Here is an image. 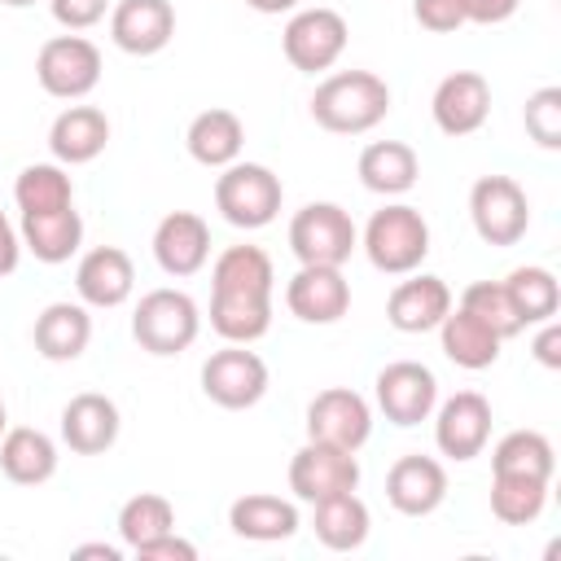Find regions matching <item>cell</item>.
I'll return each instance as SVG.
<instances>
[{"instance_id":"obj_1","label":"cell","mask_w":561,"mask_h":561,"mask_svg":"<svg viewBox=\"0 0 561 561\" xmlns=\"http://www.w3.org/2000/svg\"><path fill=\"white\" fill-rule=\"evenodd\" d=\"M390 114V88L373 70H337L311 92V118L333 136H364Z\"/></svg>"},{"instance_id":"obj_2","label":"cell","mask_w":561,"mask_h":561,"mask_svg":"<svg viewBox=\"0 0 561 561\" xmlns=\"http://www.w3.org/2000/svg\"><path fill=\"white\" fill-rule=\"evenodd\" d=\"M368 263L386 276H408L425 263L430 254V224L416 206L408 202H390L381 210H373V219L364 224V237H359Z\"/></svg>"},{"instance_id":"obj_3","label":"cell","mask_w":561,"mask_h":561,"mask_svg":"<svg viewBox=\"0 0 561 561\" xmlns=\"http://www.w3.org/2000/svg\"><path fill=\"white\" fill-rule=\"evenodd\" d=\"M280 202H285V184L263 162H241L237 158L215 175V210L232 228H245V232L267 228L280 215Z\"/></svg>"},{"instance_id":"obj_4","label":"cell","mask_w":561,"mask_h":561,"mask_svg":"<svg viewBox=\"0 0 561 561\" xmlns=\"http://www.w3.org/2000/svg\"><path fill=\"white\" fill-rule=\"evenodd\" d=\"M202 311L184 289H149L131 311V337L149 355H180L197 342Z\"/></svg>"},{"instance_id":"obj_5","label":"cell","mask_w":561,"mask_h":561,"mask_svg":"<svg viewBox=\"0 0 561 561\" xmlns=\"http://www.w3.org/2000/svg\"><path fill=\"white\" fill-rule=\"evenodd\" d=\"M289 250L298 263L342 267L359 250V232H355L351 210L337 202H307L289 219Z\"/></svg>"},{"instance_id":"obj_6","label":"cell","mask_w":561,"mask_h":561,"mask_svg":"<svg viewBox=\"0 0 561 561\" xmlns=\"http://www.w3.org/2000/svg\"><path fill=\"white\" fill-rule=\"evenodd\" d=\"M346 39H351V26L337 9H294V18L285 22L280 31V48H285V61L302 75H324L337 66V57L346 53Z\"/></svg>"},{"instance_id":"obj_7","label":"cell","mask_w":561,"mask_h":561,"mask_svg":"<svg viewBox=\"0 0 561 561\" xmlns=\"http://www.w3.org/2000/svg\"><path fill=\"white\" fill-rule=\"evenodd\" d=\"M101 48L88 35H53L35 53V79L57 101H83L101 83Z\"/></svg>"},{"instance_id":"obj_8","label":"cell","mask_w":561,"mask_h":561,"mask_svg":"<svg viewBox=\"0 0 561 561\" xmlns=\"http://www.w3.org/2000/svg\"><path fill=\"white\" fill-rule=\"evenodd\" d=\"M469 219L486 245H517L530 228L526 188L513 175H482L469 188Z\"/></svg>"},{"instance_id":"obj_9","label":"cell","mask_w":561,"mask_h":561,"mask_svg":"<svg viewBox=\"0 0 561 561\" xmlns=\"http://www.w3.org/2000/svg\"><path fill=\"white\" fill-rule=\"evenodd\" d=\"M272 386V373L263 364L259 351L241 346V342H228L224 351H215L206 364H202V394L228 412H241V408H254Z\"/></svg>"},{"instance_id":"obj_10","label":"cell","mask_w":561,"mask_h":561,"mask_svg":"<svg viewBox=\"0 0 561 561\" xmlns=\"http://www.w3.org/2000/svg\"><path fill=\"white\" fill-rule=\"evenodd\" d=\"M373 394H377V408L390 425H421L430 421V412L438 408V377L416 364V359H394L377 373L373 381Z\"/></svg>"},{"instance_id":"obj_11","label":"cell","mask_w":561,"mask_h":561,"mask_svg":"<svg viewBox=\"0 0 561 561\" xmlns=\"http://www.w3.org/2000/svg\"><path fill=\"white\" fill-rule=\"evenodd\" d=\"M355 486H359V460L346 447L307 438L289 460V491L302 504H316V500H329V495H342Z\"/></svg>"},{"instance_id":"obj_12","label":"cell","mask_w":561,"mask_h":561,"mask_svg":"<svg viewBox=\"0 0 561 561\" xmlns=\"http://www.w3.org/2000/svg\"><path fill=\"white\" fill-rule=\"evenodd\" d=\"M373 434V408L351 386H329L307 403V438L359 451Z\"/></svg>"},{"instance_id":"obj_13","label":"cell","mask_w":561,"mask_h":561,"mask_svg":"<svg viewBox=\"0 0 561 561\" xmlns=\"http://www.w3.org/2000/svg\"><path fill=\"white\" fill-rule=\"evenodd\" d=\"M434 447L447 460H473L486 451L491 438V403L478 390H456L451 399H443L434 412Z\"/></svg>"},{"instance_id":"obj_14","label":"cell","mask_w":561,"mask_h":561,"mask_svg":"<svg viewBox=\"0 0 561 561\" xmlns=\"http://www.w3.org/2000/svg\"><path fill=\"white\" fill-rule=\"evenodd\" d=\"M285 307L302 324H337L351 311V280L342 276V267L298 263V272L285 285Z\"/></svg>"},{"instance_id":"obj_15","label":"cell","mask_w":561,"mask_h":561,"mask_svg":"<svg viewBox=\"0 0 561 561\" xmlns=\"http://www.w3.org/2000/svg\"><path fill=\"white\" fill-rule=\"evenodd\" d=\"M430 114L434 127L443 136H473L486 114H491V83L478 70H451L438 79L434 96H430Z\"/></svg>"},{"instance_id":"obj_16","label":"cell","mask_w":561,"mask_h":561,"mask_svg":"<svg viewBox=\"0 0 561 561\" xmlns=\"http://www.w3.org/2000/svg\"><path fill=\"white\" fill-rule=\"evenodd\" d=\"M386 500L403 517H430L447 500V469L434 456H399L386 473Z\"/></svg>"},{"instance_id":"obj_17","label":"cell","mask_w":561,"mask_h":561,"mask_svg":"<svg viewBox=\"0 0 561 561\" xmlns=\"http://www.w3.org/2000/svg\"><path fill=\"white\" fill-rule=\"evenodd\" d=\"M153 259L167 276H193L210 259V224L197 210H171L153 228Z\"/></svg>"},{"instance_id":"obj_18","label":"cell","mask_w":561,"mask_h":561,"mask_svg":"<svg viewBox=\"0 0 561 561\" xmlns=\"http://www.w3.org/2000/svg\"><path fill=\"white\" fill-rule=\"evenodd\" d=\"M75 289H79L83 307H96V311L123 307L131 298V289H136L131 254L118 250V245H92L75 267Z\"/></svg>"},{"instance_id":"obj_19","label":"cell","mask_w":561,"mask_h":561,"mask_svg":"<svg viewBox=\"0 0 561 561\" xmlns=\"http://www.w3.org/2000/svg\"><path fill=\"white\" fill-rule=\"evenodd\" d=\"M175 35L171 0H118L110 9V39L131 57H153Z\"/></svg>"},{"instance_id":"obj_20","label":"cell","mask_w":561,"mask_h":561,"mask_svg":"<svg viewBox=\"0 0 561 561\" xmlns=\"http://www.w3.org/2000/svg\"><path fill=\"white\" fill-rule=\"evenodd\" d=\"M118 430H123V416H118V403L110 394L83 390V394H75L61 408V443L75 456H101V451H110L118 443Z\"/></svg>"},{"instance_id":"obj_21","label":"cell","mask_w":561,"mask_h":561,"mask_svg":"<svg viewBox=\"0 0 561 561\" xmlns=\"http://www.w3.org/2000/svg\"><path fill=\"white\" fill-rule=\"evenodd\" d=\"M447 311H451V289L443 276L430 272H408V280H399L386 298V320L399 333H430L443 324Z\"/></svg>"},{"instance_id":"obj_22","label":"cell","mask_w":561,"mask_h":561,"mask_svg":"<svg viewBox=\"0 0 561 561\" xmlns=\"http://www.w3.org/2000/svg\"><path fill=\"white\" fill-rule=\"evenodd\" d=\"M110 145V118L96 105H66L48 127V153L61 167H83Z\"/></svg>"},{"instance_id":"obj_23","label":"cell","mask_w":561,"mask_h":561,"mask_svg":"<svg viewBox=\"0 0 561 561\" xmlns=\"http://www.w3.org/2000/svg\"><path fill=\"white\" fill-rule=\"evenodd\" d=\"M35 351L48 359V364H70L88 351L92 342V316L83 302H48L39 316H35Z\"/></svg>"},{"instance_id":"obj_24","label":"cell","mask_w":561,"mask_h":561,"mask_svg":"<svg viewBox=\"0 0 561 561\" xmlns=\"http://www.w3.org/2000/svg\"><path fill=\"white\" fill-rule=\"evenodd\" d=\"M184 145H188V158H193V162H202V167H210V171H224V167L237 162L241 149H245V123H241L232 110L210 105V110H202V114L188 123Z\"/></svg>"},{"instance_id":"obj_25","label":"cell","mask_w":561,"mask_h":561,"mask_svg":"<svg viewBox=\"0 0 561 561\" xmlns=\"http://www.w3.org/2000/svg\"><path fill=\"white\" fill-rule=\"evenodd\" d=\"M228 526H232L237 539L280 543V539L298 535V508H294V500H280V495H267V491H250V495L232 500Z\"/></svg>"},{"instance_id":"obj_26","label":"cell","mask_w":561,"mask_h":561,"mask_svg":"<svg viewBox=\"0 0 561 561\" xmlns=\"http://www.w3.org/2000/svg\"><path fill=\"white\" fill-rule=\"evenodd\" d=\"M355 171H359V184L368 193H377V197H403L416 184V175H421V158L403 140H373V145H364Z\"/></svg>"},{"instance_id":"obj_27","label":"cell","mask_w":561,"mask_h":561,"mask_svg":"<svg viewBox=\"0 0 561 561\" xmlns=\"http://www.w3.org/2000/svg\"><path fill=\"white\" fill-rule=\"evenodd\" d=\"M438 346H443V355H447L456 368L482 373V368H491V364L500 359L504 337H500L491 324H482L478 316H469L465 307H451V311L443 316V324H438Z\"/></svg>"},{"instance_id":"obj_28","label":"cell","mask_w":561,"mask_h":561,"mask_svg":"<svg viewBox=\"0 0 561 561\" xmlns=\"http://www.w3.org/2000/svg\"><path fill=\"white\" fill-rule=\"evenodd\" d=\"M18 237H22V250H31L39 263H70L83 245V219L75 206L22 215Z\"/></svg>"},{"instance_id":"obj_29","label":"cell","mask_w":561,"mask_h":561,"mask_svg":"<svg viewBox=\"0 0 561 561\" xmlns=\"http://www.w3.org/2000/svg\"><path fill=\"white\" fill-rule=\"evenodd\" d=\"M0 469L18 486H39L57 473V443L35 425H13L0 438Z\"/></svg>"},{"instance_id":"obj_30","label":"cell","mask_w":561,"mask_h":561,"mask_svg":"<svg viewBox=\"0 0 561 561\" xmlns=\"http://www.w3.org/2000/svg\"><path fill=\"white\" fill-rule=\"evenodd\" d=\"M311 526H316V539L324 548L355 552V548H364V539L373 530V513L355 491H342V495H329V500L311 504Z\"/></svg>"},{"instance_id":"obj_31","label":"cell","mask_w":561,"mask_h":561,"mask_svg":"<svg viewBox=\"0 0 561 561\" xmlns=\"http://www.w3.org/2000/svg\"><path fill=\"white\" fill-rule=\"evenodd\" d=\"M276 289V267L263 245H228L210 267V294H267Z\"/></svg>"},{"instance_id":"obj_32","label":"cell","mask_w":561,"mask_h":561,"mask_svg":"<svg viewBox=\"0 0 561 561\" xmlns=\"http://www.w3.org/2000/svg\"><path fill=\"white\" fill-rule=\"evenodd\" d=\"M210 329L224 342H259L272 329V298L267 294H210Z\"/></svg>"},{"instance_id":"obj_33","label":"cell","mask_w":561,"mask_h":561,"mask_svg":"<svg viewBox=\"0 0 561 561\" xmlns=\"http://www.w3.org/2000/svg\"><path fill=\"white\" fill-rule=\"evenodd\" d=\"M491 473H517V478L552 482V473H557V451H552L548 434H539V430H508V434L491 447Z\"/></svg>"},{"instance_id":"obj_34","label":"cell","mask_w":561,"mask_h":561,"mask_svg":"<svg viewBox=\"0 0 561 561\" xmlns=\"http://www.w3.org/2000/svg\"><path fill=\"white\" fill-rule=\"evenodd\" d=\"M504 294H508L522 329L526 324H543V320H552L561 311V285H557V276L548 267H535V263L530 267H513L504 276Z\"/></svg>"},{"instance_id":"obj_35","label":"cell","mask_w":561,"mask_h":561,"mask_svg":"<svg viewBox=\"0 0 561 561\" xmlns=\"http://www.w3.org/2000/svg\"><path fill=\"white\" fill-rule=\"evenodd\" d=\"M13 202L22 215L61 210V206H75V184H70L61 162H31L13 180Z\"/></svg>"},{"instance_id":"obj_36","label":"cell","mask_w":561,"mask_h":561,"mask_svg":"<svg viewBox=\"0 0 561 561\" xmlns=\"http://www.w3.org/2000/svg\"><path fill=\"white\" fill-rule=\"evenodd\" d=\"M548 486L552 482H539V478L491 473V513L504 526H530L548 504Z\"/></svg>"},{"instance_id":"obj_37","label":"cell","mask_w":561,"mask_h":561,"mask_svg":"<svg viewBox=\"0 0 561 561\" xmlns=\"http://www.w3.org/2000/svg\"><path fill=\"white\" fill-rule=\"evenodd\" d=\"M167 530H175V504L158 491H140L118 508V539L127 552H136L140 543H149Z\"/></svg>"},{"instance_id":"obj_38","label":"cell","mask_w":561,"mask_h":561,"mask_svg":"<svg viewBox=\"0 0 561 561\" xmlns=\"http://www.w3.org/2000/svg\"><path fill=\"white\" fill-rule=\"evenodd\" d=\"M456 307H465L469 316H478L482 324H491L504 342L522 333V320H517V311H513V302H508V294H504V280H473V285L460 294Z\"/></svg>"},{"instance_id":"obj_39","label":"cell","mask_w":561,"mask_h":561,"mask_svg":"<svg viewBox=\"0 0 561 561\" xmlns=\"http://www.w3.org/2000/svg\"><path fill=\"white\" fill-rule=\"evenodd\" d=\"M522 123H526V136L539 145V149H561V88H539L526 96V110H522Z\"/></svg>"},{"instance_id":"obj_40","label":"cell","mask_w":561,"mask_h":561,"mask_svg":"<svg viewBox=\"0 0 561 561\" xmlns=\"http://www.w3.org/2000/svg\"><path fill=\"white\" fill-rule=\"evenodd\" d=\"M110 9H114L110 0H48L53 22L66 31H92L96 22H105Z\"/></svg>"},{"instance_id":"obj_41","label":"cell","mask_w":561,"mask_h":561,"mask_svg":"<svg viewBox=\"0 0 561 561\" xmlns=\"http://www.w3.org/2000/svg\"><path fill=\"white\" fill-rule=\"evenodd\" d=\"M412 18L434 35H451L465 26V0H412Z\"/></svg>"},{"instance_id":"obj_42","label":"cell","mask_w":561,"mask_h":561,"mask_svg":"<svg viewBox=\"0 0 561 561\" xmlns=\"http://www.w3.org/2000/svg\"><path fill=\"white\" fill-rule=\"evenodd\" d=\"M136 557H140V561H197V543H188V539H180L175 530H167V535L140 543Z\"/></svg>"},{"instance_id":"obj_43","label":"cell","mask_w":561,"mask_h":561,"mask_svg":"<svg viewBox=\"0 0 561 561\" xmlns=\"http://www.w3.org/2000/svg\"><path fill=\"white\" fill-rule=\"evenodd\" d=\"M522 0H465V22H478V26H495V22H508L517 13Z\"/></svg>"},{"instance_id":"obj_44","label":"cell","mask_w":561,"mask_h":561,"mask_svg":"<svg viewBox=\"0 0 561 561\" xmlns=\"http://www.w3.org/2000/svg\"><path fill=\"white\" fill-rule=\"evenodd\" d=\"M535 359L543 368H561V324H557V316L539 324V333H535Z\"/></svg>"},{"instance_id":"obj_45","label":"cell","mask_w":561,"mask_h":561,"mask_svg":"<svg viewBox=\"0 0 561 561\" xmlns=\"http://www.w3.org/2000/svg\"><path fill=\"white\" fill-rule=\"evenodd\" d=\"M22 263V237L13 228V219L0 210V276H13Z\"/></svg>"},{"instance_id":"obj_46","label":"cell","mask_w":561,"mask_h":561,"mask_svg":"<svg viewBox=\"0 0 561 561\" xmlns=\"http://www.w3.org/2000/svg\"><path fill=\"white\" fill-rule=\"evenodd\" d=\"M75 557H105V561H123V548H114V543H83V548H75Z\"/></svg>"},{"instance_id":"obj_47","label":"cell","mask_w":561,"mask_h":561,"mask_svg":"<svg viewBox=\"0 0 561 561\" xmlns=\"http://www.w3.org/2000/svg\"><path fill=\"white\" fill-rule=\"evenodd\" d=\"M254 13H294L302 0H245Z\"/></svg>"},{"instance_id":"obj_48","label":"cell","mask_w":561,"mask_h":561,"mask_svg":"<svg viewBox=\"0 0 561 561\" xmlns=\"http://www.w3.org/2000/svg\"><path fill=\"white\" fill-rule=\"evenodd\" d=\"M4 430H9V412H4V399H0V438H4Z\"/></svg>"},{"instance_id":"obj_49","label":"cell","mask_w":561,"mask_h":561,"mask_svg":"<svg viewBox=\"0 0 561 561\" xmlns=\"http://www.w3.org/2000/svg\"><path fill=\"white\" fill-rule=\"evenodd\" d=\"M0 4H9V9H26V4H35V0H0Z\"/></svg>"}]
</instances>
